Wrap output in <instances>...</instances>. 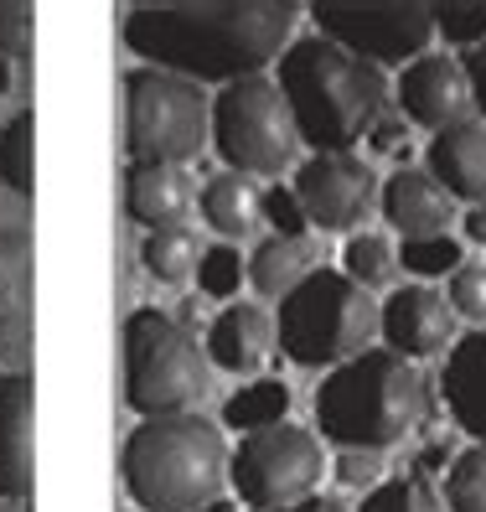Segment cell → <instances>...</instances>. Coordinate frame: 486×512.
I'll return each mask as SVG.
<instances>
[{
  "mask_svg": "<svg viewBox=\"0 0 486 512\" xmlns=\"http://www.w3.org/2000/svg\"><path fill=\"white\" fill-rule=\"evenodd\" d=\"M357 512H450V507H445V497L424 476H399V481L373 487L368 502H362Z\"/></svg>",
  "mask_w": 486,
  "mask_h": 512,
  "instance_id": "obj_25",
  "label": "cell"
},
{
  "mask_svg": "<svg viewBox=\"0 0 486 512\" xmlns=\"http://www.w3.org/2000/svg\"><path fill=\"white\" fill-rule=\"evenodd\" d=\"M32 492V378H0V497Z\"/></svg>",
  "mask_w": 486,
  "mask_h": 512,
  "instance_id": "obj_15",
  "label": "cell"
},
{
  "mask_svg": "<svg viewBox=\"0 0 486 512\" xmlns=\"http://www.w3.org/2000/svg\"><path fill=\"white\" fill-rule=\"evenodd\" d=\"M316 275V249H311V238H264V244L254 249L249 259V280L259 295H290L300 280H311Z\"/></svg>",
  "mask_w": 486,
  "mask_h": 512,
  "instance_id": "obj_20",
  "label": "cell"
},
{
  "mask_svg": "<svg viewBox=\"0 0 486 512\" xmlns=\"http://www.w3.org/2000/svg\"><path fill=\"white\" fill-rule=\"evenodd\" d=\"M373 331H378L373 295L337 269H316L311 280H300L280 300L275 342L300 368H342L368 352Z\"/></svg>",
  "mask_w": 486,
  "mask_h": 512,
  "instance_id": "obj_5",
  "label": "cell"
},
{
  "mask_svg": "<svg viewBox=\"0 0 486 512\" xmlns=\"http://www.w3.org/2000/svg\"><path fill=\"white\" fill-rule=\"evenodd\" d=\"M280 512H342L337 502H316V497H306V502H295V507H280Z\"/></svg>",
  "mask_w": 486,
  "mask_h": 512,
  "instance_id": "obj_39",
  "label": "cell"
},
{
  "mask_svg": "<svg viewBox=\"0 0 486 512\" xmlns=\"http://www.w3.org/2000/svg\"><path fill=\"white\" fill-rule=\"evenodd\" d=\"M399 104L424 130H455V125H466L471 83H466L461 63H450L440 52H424L419 63H409L399 73Z\"/></svg>",
  "mask_w": 486,
  "mask_h": 512,
  "instance_id": "obj_13",
  "label": "cell"
},
{
  "mask_svg": "<svg viewBox=\"0 0 486 512\" xmlns=\"http://www.w3.org/2000/svg\"><path fill=\"white\" fill-rule=\"evenodd\" d=\"M295 197L306 207V223L326 233H352L378 202V176L362 156H311L295 176Z\"/></svg>",
  "mask_w": 486,
  "mask_h": 512,
  "instance_id": "obj_11",
  "label": "cell"
},
{
  "mask_svg": "<svg viewBox=\"0 0 486 512\" xmlns=\"http://www.w3.org/2000/svg\"><path fill=\"white\" fill-rule=\"evenodd\" d=\"M440 394L476 445H486V331H471L450 347L445 373H440Z\"/></svg>",
  "mask_w": 486,
  "mask_h": 512,
  "instance_id": "obj_16",
  "label": "cell"
},
{
  "mask_svg": "<svg viewBox=\"0 0 486 512\" xmlns=\"http://www.w3.org/2000/svg\"><path fill=\"white\" fill-rule=\"evenodd\" d=\"M207 388L202 347L161 311H135L125 321V399L145 419L187 414Z\"/></svg>",
  "mask_w": 486,
  "mask_h": 512,
  "instance_id": "obj_6",
  "label": "cell"
},
{
  "mask_svg": "<svg viewBox=\"0 0 486 512\" xmlns=\"http://www.w3.org/2000/svg\"><path fill=\"white\" fill-rule=\"evenodd\" d=\"M264 218L275 223L280 238H306V207H300L295 187H269L264 192Z\"/></svg>",
  "mask_w": 486,
  "mask_h": 512,
  "instance_id": "obj_33",
  "label": "cell"
},
{
  "mask_svg": "<svg viewBox=\"0 0 486 512\" xmlns=\"http://www.w3.org/2000/svg\"><path fill=\"white\" fill-rule=\"evenodd\" d=\"M280 94L300 140L316 156H347L357 140H368L388 109L383 68L362 63L326 37H300L280 57Z\"/></svg>",
  "mask_w": 486,
  "mask_h": 512,
  "instance_id": "obj_2",
  "label": "cell"
},
{
  "mask_svg": "<svg viewBox=\"0 0 486 512\" xmlns=\"http://www.w3.org/2000/svg\"><path fill=\"white\" fill-rule=\"evenodd\" d=\"M290 414V383L280 378H259V383H243L238 394L223 404V419L238 435H259V430H275L285 425Z\"/></svg>",
  "mask_w": 486,
  "mask_h": 512,
  "instance_id": "obj_22",
  "label": "cell"
},
{
  "mask_svg": "<svg viewBox=\"0 0 486 512\" xmlns=\"http://www.w3.org/2000/svg\"><path fill=\"white\" fill-rule=\"evenodd\" d=\"M461 73H466V83H471V104H476V109L486 114V42L466 52V63H461Z\"/></svg>",
  "mask_w": 486,
  "mask_h": 512,
  "instance_id": "obj_35",
  "label": "cell"
},
{
  "mask_svg": "<svg viewBox=\"0 0 486 512\" xmlns=\"http://www.w3.org/2000/svg\"><path fill=\"white\" fill-rule=\"evenodd\" d=\"M445 507L450 512H486V445H471L466 456L450 461Z\"/></svg>",
  "mask_w": 486,
  "mask_h": 512,
  "instance_id": "obj_26",
  "label": "cell"
},
{
  "mask_svg": "<svg viewBox=\"0 0 486 512\" xmlns=\"http://www.w3.org/2000/svg\"><path fill=\"white\" fill-rule=\"evenodd\" d=\"M140 259H145V269H150L156 280L176 285V280H187L192 269L202 264V244H197L187 228H161V233H150V238H145Z\"/></svg>",
  "mask_w": 486,
  "mask_h": 512,
  "instance_id": "obj_23",
  "label": "cell"
},
{
  "mask_svg": "<svg viewBox=\"0 0 486 512\" xmlns=\"http://www.w3.org/2000/svg\"><path fill=\"white\" fill-rule=\"evenodd\" d=\"M0 182L11 192L32 197V114H16L6 119V130H0Z\"/></svg>",
  "mask_w": 486,
  "mask_h": 512,
  "instance_id": "obj_24",
  "label": "cell"
},
{
  "mask_svg": "<svg viewBox=\"0 0 486 512\" xmlns=\"http://www.w3.org/2000/svg\"><path fill=\"white\" fill-rule=\"evenodd\" d=\"M383 218L404 233V244H414V238H440L450 228V192L435 182L430 171H393L383 192Z\"/></svg>",
  "mask_w": 486,
  "mask_h": 512,
  "instance_id": "obj_14",
  "label": "cell"
},
{
  "mask_svg": "<svg viewBox=\"0 0 486 512\" xmlns=\"http://www.w3.org/2000/svg\"><path fill=\"white\" fill-rule=\"evenodd\" d=\"M399 259H404L409 275L435 280V275H455V269H461V259H466V249L455 244L450 233H440V238H414V244H404Z\"/></svg>",
  "mask_w": 486,
  "mask_h": 512,
  "instance_id": "obj_28",
  "label": "cell"
},
{
  "mask_svg": "<svg viewBox=\"0 0 486 512\" xmlns=\"http://www.w3.org/2000/svg\"><path fill=\"white\" fill-rule=\"evenodd\" d=\"M197 275H202V295H233L243 285V254L218 244V249H202V264H197Z\"/></svg>",
  "mask_w": 486,
  "mask_h": 512,
  "instance_id": "obj_29",
  "label": "cell"
},
{
  "mask_svg": "<svg viewBox=\"0 0 486 512\" xmlns=\"http://www.w3.org/2000/svg\"><path fill=\"white\" fill-rule=\"evenodd\" d=\"M125 207L145 228H181L192 213V182L181 166H130L125 171Z\"/></svg>",
  "mask_w": 486,
  "mask_h": 512,
  "instance_id": "obj_18",
  "label": "cell"
},
{
  "mask_svg": "<svg viewBox=\"0 0 486 512\" xmlns=\"http://www.w3.org/2000/svg\"><path fill=\"white\" fill-rule=\"evenodd\" d=\"M368 145L373 150H404L409 145V125H404V119H378V125H373V135H368Z\"/></svg>",
  "mask_w": 486,
  "mask_h": 512,
  "instance_id": "obj_36",
  "label": "cell"
},
{
  "mask_svg": "<svg viewBox=\"0 0 486 512\" xmlns=\"http://www.w3.org/2000/svg\"><path fill=\"white\" fill-rule=\"evenodd\" d=\"M259 213H264V192L249 182V176L223 171V176H212V182L202 187V218L218 228L223 238L249 233Z\"/></svg>",
  "mask_w": 486,
  "mask_h": 512,
  "instance_id": "obj_21",
  "label": "cell"
},
{
  "mask_svg": "<svg viewBox=\"0 0 486 512\" xmlns=\"http://www.w3.org/2000/svg\"><path fill=\"white\" fill-rule=\"evenodd\" d=\"M202 512H238L233 502H212V507H202Z\"/></svg>",
  "mask_w": 486,
  "mask_h": 512,
  "instance_id": "obj_41",
  "label": "cell"
},
{
  "mask_svg": "<svg viewBox=\"0 0 486 512\" xmlns=\"http://www.w3.org/2000/svg\"><path fill=\"white\" fill-rule=\"evenodd\" d=\"M119 471H125V492L140 512H202L223 492L228 445L202 414L145 419L130 430Z\"/></svg>",
  "mask_w": 486,
  "mask_h": 512,
  "instance_id": "obj_4",
  "label": "cell"
},
{
  "mask_svg": "<svg viewBox=\"0 0 486 512\" xmlns=\"http://www.w3.org/2000/svg\"><path fill=\"white\" fill-rule=\"evenodd\" d=\"M466 238H471V244H486V202H471V213H466Z\"/></svg>",
  "mask_w": 486,
  "mask_h": 512,
  "instance_id": "obj_38",
  "label": "cell"
},
{
  "mask_svg": "<svg viewBox=\"0 0 486 512\" xmlns=\"http://www.w3.org/2000/svg\"><path fill=\"white\" fill-rule=\"evenodd\" d=\"M228 476L243 497V507L280 512L306 502L321 476V445L300 425H275L259 435H243V445L228 456Z\"/></svg>",
  "mask_w": 486,
  "mask_h": 512,
  "instance_id": "obj_9",
  "label": "cell"
},
{
  "mask_svg": "<svg viewBox=\"0 0 486 512\" xmlns=\"http://www.w3.org/2000/svg\"><path fill=\"white\" fill-rule=\"evenodd\" d=\"M378 331L388 337V352H399V357H435L450 347L455 337V311H450V300L430 285H404V290H393L388 295V306L378 311Z\"/></svg>",
  "mask_w": 486,
  "mask_h": 512,
  "instance_id": "obj_12",
  "label": "cell"
},
{
  "mask_svg": "<svg viewBox=\"0 0 486 512\" xmlns=\"http://www.w3.org/2000/svg\"><path fill=\"white\" fill-rule=\"evenodd\" d=\"M0 357H6V363L26 357V321L21 316H0Z\"/></svg>",
  "mask_w": 486,
  "mask_h": 512,
  "instance_id": "obj_37",
  "label": "cell"
},
{
  "mask_svg": "<svg viewBox=\"0 0 486 512\" xmlns=\"http://www.w3.org/2000/svg\"><path fill=\"white\" fill-rule=\"evenodd\" d=\"M32 52V6L21 0H0V57H26Z\"/></svg>",
  "mask_w": 486,
  "mask_h": 512,
  "instance_id": "obj_32",
  "label": "cell"
},
{
  "mask_svg": "<svg viewBox=\"0 0 486 512\" xmlns=\"http://www.w3.org/2000/svg\"><path fill=\"white\" fill-rule=\"evenodd\" d=\"M450 311L486 321V264H461L450 275Z\"/></svg>",
  "mask_w": 486,
  "mask_h": 512,
  "instance_id": "obj_31",
  "label": "cell"
},
{
  "mask_svg": "<svg viewBox=\"0 0 486 512\" xmlns=\"http://www.w3.org/2000/svg\"><path fill=\"white\" fill-rule=\"evenodd\" d=\"M316 26L326 42L362 57V63H419L435 37V11L424 6H316Z\"/></svg>",
  "mask_w": 486,
  "mask_h": 512,
  "instance_id": "obj_10",
  "label": "cell"
},
{
  "mask_svg": "<svg viewBox=\"0 0 486 512\" xmlns=\"http://www.w3.org/2000/svg\"><path fill=\"white\" fill-rule=\"evenodd\" d=\"M212 145L238 176H275L295 161L300 130L290 119V104L280 83L238 78L212 99Z\"/></svg>",
  "mask_w": 486,
  "mask_h": 512,
  "instance_id": "obj_8",
  "label": "cell"
},
{
  "mask_svg": "<svg viewBox=\"0 0 486 512\" xmlns=\"http://www.w3.org/2000/svg\"><path fill=\"white\" fill-rule=\"evenodd\" d=\"M347 280L352 285H383L388 275H393V249H388V238L383 233H352L347 238Z\"/></svg>",
  "mask_w": 486,
  "mask_h": 512,
  "instance_id": "obj_27",
  "label": "cell"
},
{
  "mask_svg": "<svg viewBox=\"0 0 486 512\" xmlns=\"http://www.w3.org/2000/svg\"><path fill=\"white\" fill-rule=\"evenodd\" d=\"M424 414H430L424 378L414 373L409 357L388 347H368L316 388V425L342 450L378 456V450L399 445Z\"/></svg>",
  "mask_w": 486,
  "mask_h": 512,
  "instance_id": "obj_3",
  "label": "cell"
},
{
  "mask_svg": "<svg viewBox=\"0 0 486 512\" xmlns=\"http://www.w3.org/2000/svg\"><path fill=\"white\" fill-rule=\"evenodd\" d=\"M0 512H21V507H11V502H0Z\"/></svg>",
  "mask_w": 486,
  "mask_h": 512,
  "instance_id": "obj_42",
  "label": "cell"
},
{
  "mask_svg": "<svg viewBox=\"0 0 486 512\" xmlns=\"http://www.w3.org/2000/svg\"><path fill=\"white\" fill-rule=\"evenodd\" d=\"M424 166L430 176L450 192V197H466V202H486V125H455L440 130L424 150Z\"/></svg>",
  "mask_w": 486,
  "mask_h": 512,
  "instance_id": "obj_17",
  "label": "cell"
},
{
  "mask_svg": "<svg viewBox=\"0 0 486 512\" xmlns=\"http://www.w3.org/2000/svg\"><path fill=\"white\" fill-rule=\"evenodd\" d=\"M378 471H383V461L368 456V450H342V461H337V476L347 481V487H368L373 492Z\"/></svg>",
  "mask_w": 486,
  "mask_h": 512,
  "instance_id": "obj_34",
  "label": "cell"
},
{
  "mask_svg": "<svg viewBox=\"0 0 486 512\" xmlns=\"http://www.w3.org/2000/svg\"><path fill=\"white\" fill-rule=\"evenodd\" d=\"M290 26L295 6H135L125 16V47L187 83H238L285 57Z\"/></svg>",
  "mask_w": 486,
  "mask_h": 512,
  "instance_id": "obj_1",
  "label": "cell"
},
{
  "mask_svg": "<svg viewBox=\"0 0 486 512\" xmlns=\"http://www.w3.org/2000/svg\"><path fill=\"white\" fill-rule=\"evenodd\" d=\"M0 94H11V63L0 57Z\"/></svg>",
  "mask_w": 486,
  "mask_h": 512,
  "instance_id": "obj_40",
  "label": "cell"
},
{
  "mask_svg": "<svg viewBox=\"0 0 486 512\" xmlns=\"http://www.w3.org/2000/svg\"><path fill=\"white\" fill-rule=\"evenodd\" d=\"M125 125L135 166H181L202 150L212 109L197 83L161 68H135L125 78Z\"/></svg>",
  "mask_w": 486,
  "mask_h": 512,
  "instance_id": "obj_7",
  "label": "cell"
},
{
  "mask_svg": "<svg viewBox=\"0 0 486 512\" xmlns=\"http://www.w3.org/2000/svg\"><path fill=\"white\" fill-rule=\"evenodd\" d=\"M435 32L450 47H481L486 42V6H440L435 11Z\"/></svg>",
  "mask_w": 486,
  "mask_h": 512,
  "instance_id": "obj_30",
  "label": "cell"
},
{
  "mask_svg": "<svg viewBox=\"0 0 486 512\" xmlns=\"http://www.w3.org/2000/svg\"><path fill=\"white\" fill-rule=\"evenodd\" d=\"M269 347H275V321L259 306H223L218 321L207 326V352H212V363L228 368V373L264 368Z\"/></svg>",
  "mask_w": 486,
  "mask_h": 512,
  "instance_id": "obj_19",
  "label": "cell"
}]
</instances>
